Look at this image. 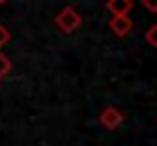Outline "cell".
Returning a JSON list of instances; mask_svg holds the SVG:
<instances>
[{
  "label": "cell",
  "instance_id": "cell-9",
  "mask_svg": "<svg viewBox=\"0 0 157 146\" xmlns=\"http://www.w3.org/2000/svg\"><path fill=\"white\" fill-rule=\"evenodd\" d=\"M5 2H7V0H0V5H5Z\"/></svg>",
  "mask_w": 157,
  "mask_h": 146
},
{
  "label": "cell",
  "instance_id": "cell-1",
  "mask_svg": "<svg viewBox=\"0 0 157 146\" xmlns=\"http://www.w3.org/2000/svg\"><path fill=\"white\" fill-rule=\"evenodd\" d=\"M55 25L62 32H66V34H68V32H75L80 25H82V16L75 12L73 7H64L62 12L55 16Z\"/></svg>",
  "mask_w": 157,
  "mask_h": 146
},
{
  "label": "cell",
  "instance_id": "cell-2",
  "mask_svg": "<svg viewBox=\"0 0 157 146\" xmlns=\"http://www.w3.org/2000/svg\"><path fill=\"white\" fill-rule=\"evenodd\" d=\"M132 28H134V23L130 18V14H118V16H112L109 18V30L116 37H128L132 32Z\"/></svg>",
  "mask_w": 157,
  "mask_h": 146
},
{
  "label": "cell",
  "instance_id": "cell-8",
  "mask_svg": "<svg viewBox=\"0 0 157 146\" xmlns=\"http://www.w3.org/2000/svg\"><path fill=\"white\" fill-rule=\"evenodd\" d=\"M139 2L144 5L148 12H153V14H157V0H139Z\"/></svg>",
  "mask_w": 157,
  "mask_h": 146
},
{
  "label": "cell",
  "instance_id": "cell-7",
  "mask_svg": "<svg viewBox=\"0 0 157 146\" xmlns=\"http://www.w3.org/2000/svg\"><path fill=\"white\" fill-rule=\"evenodd\" d=\"M9 39H12V34H9V30L7 28H5V25L2 23H0V50H2V46L5 44H7V41Z\"/></svg>",
  "mask_w": 157,
  "mask_h": 146
},
{
  "label": "cell",
  "instance_id": "cell-6",
  "mask_svg": "<svg viewBox=\"0 0 157 146\" xmlns=\"http://www.w3.org/2000/svg\"><path fill=\"white\" fill-rule=\"evenodd\" d=\"M146 44L157 48V25H150V28L146 30Z\"/></svg>",
  "mask_w": 157,
  "mask_h": 146
},
{
  "label": "cell",
  "instance_id": "cell-3",
  "mask_svg": "<svg viewBox=\"0 0 157 146\" xmlns=\"http://www.w3.org/2000/svg\"><path fill=\"white\" fill-rule=\"evenodd\" d=\"M123 112L118 110V107H105V110L100 112V116H98V121H100V126L102 128H107V130H114V128H118L123 123Z\"/></svg>",
  "mask_w": 157,
  "mask_h": 146
},
{
  "label": "cell",
  "instance_id": "cell-5",
  "mask_svg": "<svg viewBox=\"0 0 157 146\" xmlns=\"http://www.w3.org/2000/svg\"><path fill=\"white\" fill-rule=\"evenodd\" d=\"M9 71H12V62H9L7 55H2V53H0V80L7 78Z\"/></svg>",
  "mask_w": 157,
  "mask_h": 146
},
{
  "label": "cell",
  "instance_id": "cell-4",
  "mask_svg": "<svg viewBox=\"0 0 157 146\" xmlns=\"http://www.w3.org/2000/svg\"><path fill=\"white\" fill-rule=\"evenodd\" d=\"M132 0H107V9L112 12V16H118V14H130L132 9Z\"/></svg>",
  "mask_w": 157,
  "mask_h": 146
}]
</instances>
